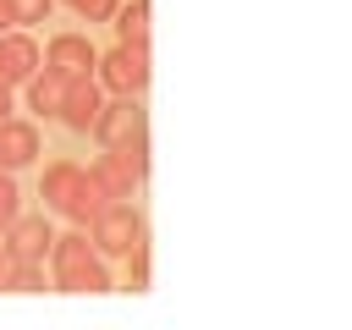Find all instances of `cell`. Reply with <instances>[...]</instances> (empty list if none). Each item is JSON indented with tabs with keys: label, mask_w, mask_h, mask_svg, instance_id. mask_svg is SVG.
Instances as JSON below:
<instances>
[{
	"label": "cell",
	"mask_w": 352,
	"mask_h": 330,
	"mask_svg": "<svg viewBox=\"0 0 352 330\" xmlns=\"http://www.w3.org/2000/svg\"><path fill=\"white\" fill-rule=\"evenodd\" d=\"M50 280L55 292H110V270H104V253L88 242V231H66L50 242Z\"/></svg>",
	"instance_id": "cell-1"
},
{
	"label": "cell",
	"mask_w": 352,
	"mask_h": 330,
	"mask_svg": "<svg viewBox=\"0 0 352 330\" xmlns=\"http://www.w3.org/2000/svg\"><path fill=\"white\" fill-rule=\"evenodd\" d=\"M88 242H94L104 258H126V253L143 242V214H138V204L110 198V204L88 220Z\"/></svg>",
	"instance_id": "cell-2"
},
{
	"label": "cell",
	"mask_w": 352,
	"mask_h": 330,
	"mask_svg": "<svg viewBox=\"0 0 352 330\" xmlns=\"http://www.w3.org/2000/svg\"><path fill=\"white\" fill-rule=\"evenodd\" d=\"M88 170L99 176V187H104L110 198H132V187L148 176V143H116V148H104Z\"/></svg>",
	"instance_id": "cell-3"
},
{
	"label": "cell",
	"mask_w": 352,
	"mask_h": 330,
	"mask_svg": "<svg viewBox=\"0 0 352 330\" xmlns=\"http://www.w3.org/2000/svg\"><path fill=\"white\" fill-rule=\"evenodd\" d=\"M88 132H94L104 148H116V143H148V116H143L138 94H116L110 104H99V116H94Z\"/></svg>",
	"instance_id": "cell-4"
},
{
	"label": "cell",
	"mask_w": 352,
	"mask_h": 330,
	"mask_svg": "<svg viewBox=\"0 0 352 330\" xmlns=\"http://www.w3.org/2000/svg\"><path fill=\"white\" fill-rule=\"evenodd\" d=\"M94 77H99V88H110V94H143V88H148V50L116 44L110 55L94 60Z\"/></svg>",
	"instance_id": "cell-5"
},
{
	"label": "cell",
	"mask_w": 352,
	"mask_h": 330,
	"mask_svg": "<svg viewBox=\"0 0 352 330\" xmlns=\"http://www.w3.org/2000/svg\"><path fill=\"white\" fill-rule=\"evenodd\" d=\"M99 104H104V88H99V77H94V72L66 77V99H60V116H55V121H66L72 132H88V126H94V116H99Z\"/></svg>",
	"instance_id": "cell-6"
},
{
	"label": "cell",
	"mask_w": 352,
	"mask_h": 330,
	"mask_svg": "<svg viewBox=\"0 0 352 330\" xmlns=\"http://www.w3.org/2000/svg\"><path fill=\"white\" fill-rule=\"evenodd\" d=\"M50 242H55V231H50V220H44V214H16V220L0 231L6 258H44V253H50Z\"/></svg>",
	"instance_id": "cell-7"
},
{
	"label": "cell",
	"mask_w": 352,
	"mask_h": 330,
	"mask_svg": "<svg viewBox=\"0 0 352 330\" xmlns=\"http://www.w3.org/2000/svg\"><path fill=\"white\" fill-rule=\"evenodd\" d=\"M33 160H38V126L6 116V121H0V170H22V165H33Z\"/></svg>",
	"instance_id": "cell-8"
},
{
	"label": "cell",
	"mask_w": 352,
	"mask_h": 330,
	"mask_svg": "<svg viewBox=\"0 0 352 330\" xmlns=\"http://www.w3.org/2000/svg\"><path fill=\"white\" fill-rule=\"evenodd\" d=\"M38 72V44L28 38V33H0V82L6 88H16V82H28Z\"/></svg>",
	"instance_id": "cell-9"
},
{
	"label": "cell",
	"mask_w": 352,
	"mask_h": 330,
	"mask_svg": "<svg viewBox=\"0 0 352 330\" xmlns=\"http://www.w3.org/2000/svg\"><path fill=\"white\" fill-rule=\"evenodd\" d=\"M94 60H99V50H94L82 33H55L50 50H44V66H55V72H66V77L94 72Z\"/></svg>",
	"instance_id": "cell-10"
},
{
	"label": "cell",
	"mask_w": 352,
	"mask_h": 330,
	"mask_svg": "<svg viewBox=\"0 0 352 330\" xmlns=\"http://www.w3.org/2000/svg\"><path fill=\"white\" fill-rule=\"evenodd\" d=\"M77 182H82V165H77V160H55V165L44 170V182H38V198H44V209L66 214V204L77 198Z\"/></svg>",
	"instance_id": "cell-11"
},
{
	"label": "cell",
	"mask_w": 352,
	"mask_h": 330,
	"mask_svg": "<svg viewBox=\"0 0 352 330\" xmlns=\"http://www.w3.org/2000/svg\"><path fill=\"white\" fill-rule=\"evenodd\" d=\"M60 99H66V72L38 66V72L28 77V104H33L38 116H60Z\"/></svg>",
	"instance_id": "cell-12"
},
{
	"label": "cell",
	"mask_w": 352,
	"mask_h": 330,
	"mask_svg": "<svg viewBox=\"0 0 352 330\" xmlns=\"http://www.w3.org/2000/svg\"><path fill=\"white\" fill-rule=\"evenodd\" d=\"M116 38H121V44H138V50H148V0L116 6Z\"/></svg>",
	"instance_id": "cell-13"
},
{
	"label": "cell",
	"mask_w": 352,
	"mask_h": 330,
	"mask_svg": "<svg viewBox=\"0 0 352 330\" xmlns=\"http://www.w3.org/2000/svg\"><path fill=\"white\" fill-rule=\"evenodd\" d=\"M6 292H44V258H6Z\"/></svg>",
	"instance_id": "cell-14"
},
{
	"label": "cell",
	"mask_w": 352,
	"mask_h": 330,
	"mask_svg": "<svg viewBox=\"0 0 352 330\" xmlns=\"http://www.w3.org/2000/svg\"><path fill=\"white\" fill-rule=\"evenodd\" d=\"M50 6H55V0H6V11H11V28H33V22H50Z\"/></svg>",
	"instance_id": "cell-15"
},
{
	"label": "cell",
	"mask_w": 352,
	"mask_h": 330,
	"mask_svg": "<svg viewBox=\"0 0 352 330\" xmlns=\"http://www.w3.org/2000/svg\"><path fill=\"white\" fill-rule=\"evenodd\" d=\"M126 258H132V270H126V292H148V242H138Z\"/></svg>",
	"instance_id": "cell-16"
},
{
	"label": "cell",
	"mask_w": 352,
	"mask_h": 330,
	"mask_svg": "<svg viewBox=\"0 0 352 330\" xmlns=\"http://www.w3.org/2000/svg\"><path fill=\"white\" fill-rule=\"evenodd\" d=\"M66 6H72V11L82 16V22H110L121 0H66Z\"/></svg>",
	"instance_id": "cell-17"
},
{
	"label": "cell",
	"mask_w": 352,
	"mask_h": 330,
	"mask_svg": "<svg viewBox=\"0 0 352 330\" xmlns=\"http://www.w3.org/2000/svg\"><path fill=\"white\" fill-rule=\"evenodd\" d=\"M16 214H22V204H16V182H11V170H0V231H6Z\"/></svg>",
	"instance_id": "cell-18"
},
{
	"label": "cell",
	"mask_w": 352,
	"mask_h": 330,
	"mask_svg": "<svg viewBox=\"0 0 352 330\" xmlns=\"http://www.w3.org/2000/svg\"><path fill=\"white\" fill-rule=\"evenodd\" d=\"M6 116H11V88L0 82V121H6Z\"/></svg>",
	"instance_id": "cell-19"
},
{
	"label": "cell",
	"mask_w": 352,
	"mask_h": 330,
	"mask_svg": "<svg viewBox=\"0 0 352 330\" xmlns=\"http://www.w3.org/2000/svg\"><path fill=\"white\" fill-rule=\"evenodd\" d=\"M6 28H11V11H6V0H0V33H6Z\"/></svg>",
	"instance_id": "cell-20"
},
{
	"label": "cell",
	"mask_w": 352,
	"mask_h": 330,
	"mask_svg": "<svg viewBox=\"0 0 352 330\" xmlns=\"http://www.w3.org/2000/svg\"><path fill=\"white\" fill-rule=\"evenodd\" d=\"M0 275H6V248H0Z\"/></svg>",
	"instance_id": "cell-21"
}]
</instances>
